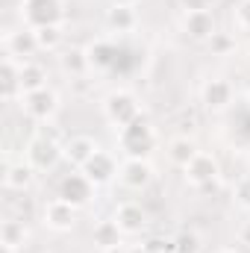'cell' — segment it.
Wrapping results in <instances>:
<instances>
[{"label": "cell", "instance_id": "cell-13", "mask_svg": "<svg viewBox=\"0 0 250 253\" xmlns=\"http://www.w3.org/2000/svg\"><path fill=\"white\" fill-rule=\"evenodd\" d=\"M85 53H88V65L91 68H100V71L118 68V56H121V50L112 42H94Z\"/></svg>", "mask_w": 250, "mask_h": 253}, {"label": "cell", "instance_id": "cell-6", "mask_svg": "<svg viewBox=\"0 0 250 253\" xmlns=\"http://www.w3.org/2000/svg\"><path fill=\"white\" fill-rule=\"evenodd\" d=\"M24 109L30 118L36 121H47L53 112H56V94L50 88H39V91H30L24 94Z\"/></svg>", "mask_w": 250, "mask_h": 253}, {"label": "cell", "instance_id": "cell-12", "mask_svg": "<svg viewBox=\"0 0 250 253\" xmlns=\"http://www.w3.org/2000/svg\"><path fill=\"white\" fill-rule=\"evenodd\" d=\"M44 224L50 230H71L74 227V206L68 200H50L44 209Z\"/></svg>", "mask_w": 250, "mask_h": 253}, {"label": "cell", "instance_id": "cell-23", "mask_svg": "<svg viewBox=\"0 0 250 253\" xmlns=\"http://www.w3.org/2000/svg\"><path fill=\"white\" fill-rule=\"evenodd\" d=\"M62 68L68 74H74V77H83L91 65H88V53L85 50H80V47H71V50H65L62 53Z\"/></svg>", "mask_w": 250, "mask_h": 253}, {"label": "cell", "instance_id": "cell-22", "mask_svg": "<svg viewBox=\"0 0 250 253\" xmlns=\"http://www.w3.org/2000/svg\"><path fill=\"white\" fill-rule=\"evenodd\" d=\"M18 88H21V68H15L12 53H6V59H3V97L12 100Z\"/></svg>", "mask_w": 250, "mask_h": 253}, {"label": "cell", "instance_id": "cell-15", "mask_svg": "<svg viewBox=\"0 0 250 253\" xmlns=\"http://www.w3.org/2000/svg\"><path fill=\"white\" fill-rule=\"evenodd\" d=\"M121 227H118V221H100L97 227H94V233H91V239H94V245L100 248V251H115V248H121Z\"/></svg>", "mask_w": 250, "mask_h": 253}, {"label": "cell", "instance_id": "cell-21", "mask_svg": "<svg viewBox=\"0 0 250 253\" xmlns=\"http://www.w3.org/2000/svg\"><path fill=\"white\" fill-rule=\"evenodd\" d=\"M0 242L9 245V248H21L27 242V224L18 221V218H6L0 224Z\"/></svg>", "mask_w": 250, "mask_h": 253}, {"label": "cell", "instance_id": "cell-26", "mask_svg": "<svg viewBox=\"0 0 250 253\" xmlns=\"http://www.w3.org/2000/svg\"><path fill=\"white\" fill-rule=\"evenodd\" d=\"M36 39H39V47L53 50L62 42V33H59V27H42V30H36Z\"/></svg>", "mask_w": 250, "mask_h": 253}, {"label": "cell", "instance_id": "cell-34", "mask_svg": "<svg viewBox=\"0 0 250 253\" xmlns=\"http://www.w3.org/2000/svg\"><path fill=\"white\" fill-rule=\"evenodd\" d=\"M0 253H15V248H9V245H3V242H0Z\"/></svg>", "mask_w": 250, "mask_h": 253}, {"label": "cell", "instance_id": "cell-25", "mask_svg": "<svg viewBox=\"0 0 250 253\" xmlns=\"http://www.w3.org/2000/svg\"><path fill=\"white\" fill-rule=\"evenodd\" d=\"M209 47H212V56H227V53L236 50V39L230 33H215L209 39Z\"/></svg>", "mask_w": 250, "mask_h": 253}, {"label": "cell", "instance_id": "cell-27", "mask_svg": "<svg viewBox=\"0 0 250 253\" xmlns=\"http://www.w3.org/2000/svg\"><path fill=\"white\" fill-rule=\"evenodd\" d=\"M174 242H177V253H197L200 251V239H197V233H188L186 230V233H180Z\"/></svg>", "mask_w": 250, "mask_h": 253}, {"label": "cell", "instance_id": "cell-10", "mask_svg": "<svg viewBox=\"0 0 250 253\" xmlns=\"http://www.w3.org/2000/svg\"><path fill=\"white\" fill-rule=\"evenodd\" d=\"M203 103H206V109H212V112L227 109V106L233 103V85H230L227 80H209V83L203 85Z\"/></svg>", "mask_w": 250, "mask_h": 253}, {"label": "cell", "instance_id": "cell-33", "mask_svg": "<svg viewBox=\"0 0 250 253\" xmlns=\"http://www.w3.org/2000/svg\"><path fill=\"white\" fill-rule=\"evenodd\" d=\"M112 3H115V6H135L138 0H112Z\"/></svg>", "mask_w": 250, "mask_h": 253}, {"label": "cell", "instance_id": "cell-20", "mask_svg": "<svg viewBox=\"0 0 250 253\" xmlns=\"http://www.w3.org/2000/svg\"><path fill=\"white\" fill-rule=\"evenodd\" d=\"M44 68L36 62H24L21 65V94H30V91H39L44 88Z\"/></svg>", "mask_w": 250, "mask_h": 253}, {"label": "cell", "instance_id": "cell-4", "mask_svg": "<svg viewBox=\"0 0 250 253\" xmlns=\"http://www.w3.org/2000/svg\"><path fill=\"white\" fill-rule=\"evenodd\" d=\"M62 153H65V147H59L53 138H44V135L33 138V141H30V147H27V159H30V165H33V168H39V171L53 168V165L59 162V156H62Z\"/></svg>", "mask_w": 250, "mask_h": 253}, {"label": "cell", "instance_id": "cell-1", "mask_svg": "<svg viewBox=\"0 0 250 253\" xmlns=\"http://www.w3.org/2000/svg\"><path fill=\"white\" fill-rule=\"evenodd\" d=\"M118 141H121V150L129 159H144L156 147V132H153V126H150V121L144 115H138L132 124L121 126Z\"/></svg>", "mask_w": 250, "mask_h": 253}, {"label": "cell", "instance_id": "cell-3", "mask_svg": "<svg viewBox=\"0 0 250 253\" xmlns=\"http://www.w3.org/2000/svg\"><path fill=\"white\" fill-rule=\"evenodd\" d=\"M103 109H106V118L118 126L132 124V121L141 115V109H138V103H135V97H132L129 91H112V94L106 97Z\"/></svg>", "mask_w": 250, "mask_h": 253}, {"label": "cell", "instance_id": "cell-24", "mask_svg": "<svg viewBox=\"0 0 250 253\" xmlns=\"http://www.w3.org/2000/svg\"><path fill=\"white\" fill-rule=\"evenodd\" d=\"M33 180V165H6V189H27Z\"/></svg>", "mask_w": 250, "mask_h": 253}, {"label": "cell", "instance_id": "cell-5", "mask_svg": "<svg viewBox=\"0 0 250 253\" xmlns=\"http://www.w3.org/2000/svg\"><path fill=\"white\" fill-rule=\"evenodd\" d=\"M91 186L94 183L85 174H68L62 180V186H59V197L68 200L71 206H85L91 200Z\"/></svg>", "mask_w": 250, "mask_h": 253}, {"label": "cell", "instance_id": "cell-17", "mask_svg": "<svg viewBox=\"0 0 250 253\" xmlns=\"http://www.w3.org/2000/svg\"><path fill=\"white\" fill-rule=\"evenodd\" d=\"M168 156H171L174 165L186 168L188 162L197 156V144H194L188 135H177V138H171V144H168Z\"/></svg>", "mask_w": 250, "mask_h": 253}, {"label": "cell", "instance_id": "cell-7", "mask_svg": "<svg viewBox=\"0 0 250 253\" xmlns=\"http://www.w3.org/2000/svg\"><path fill=\"white\" fill-rule=\"evenodd\" d=\"M83 174L94 183V186H103V183H109L118 171H115V159L109 156V153H103V150H97L85 165H83Z\"/></svg>", "mask_w": 250, "mask_h": 253}, {"label": "cell", "instance_id": "cell-19", "mask_svg": "<svg viewBox=\"0 0 250 253\" xmlns=\"http://www.w3.org/2000/svg\"><path fill=\"white\" fill-rule=\"evenodd\" d=\"M106 24H109L112 30H118V33H129V30L138 24L135 9H132V6H115V3H112V9L106 12Z\"/></svg>", "mask_w": 250, "mask_h": 253}, {"label": "cell", "instance_id": "cell-2", "mask_svg": "<svg viewBox=\"0 0 250 253\" xmlns=\"http://www.w3.org/2000/svg\"><path fill=\"white\" fill-rule=\"evenodd\" d=\"M24 18H27V24H33V30L59 27L62 3L59 0H24Z\"/></svg>", "mask_w": 250, "mask_h": 253}, {"label": "cell", "instance_id": "cell-8", "mask_svg": "<svg viewBox=\"0 0 250 253\" xmlns=\"http://www.w3.org/2000/svg\"><path fill=\"white\" fill-rule=\"evenodd\" d=\"M186 33L194 42H209L218 30H215V18L209 9H200V12H186V21H183Z\"/></svg>", "mask_w": 250, "mask_h": 253}, {"label": "cell", "instance_id": "cell-37", "mask_svg": "<svg viewBox=\"0 0 250 253\" xmlns=\"http://www.w3.org/2000/svg\"><path fill=\"white\" fill-rule=\"evenodd\" d=\"M218 253H236V251H218Z\"/></svg>", "mask_w": 250, "mask_h": 253}, {"label": "cell", "instance_id": "cell-18", "mask_svg": "<svg viewBox=\"0 0 250 253\" xmlns=\"http://www.w3.org/2000/svg\"><path fill=\"white\" fill-rule=\"evenodd\" d=\"M36 50H39L36 30H21V33H12L9 36V53L12 56H33Z\"/></svg>", "mask_w": 250, "mask_h": 253}, {"label": "cell", "instance_id": "cell-28", "mask_svg": "<svg viewBox=\"0 0 250 253\" xmlns=\"http://www.w3.org/2000/svg\"><path fill=\"white\" fill-rule=\"evenodd\" d=\"M144 251L147 253H177V242L174 239H150L147 245H144Z\"/></svg>", "mask_w": 250, "mask_h": 253}, {"label": "cell", "instance_id": "cell-11", "mask_svg": "<svg viewBox=\"0 0 250 253\" xmlns=\"http://www.w3.org/2000/svg\"><path fill=\"white\" fill-rule=\"evenodd\" d=\"M150 177H153V168L147 165V159H126L121 165V180L129 189H144Z\"/></svg>", "mask_w": 250, "mask_h": 253}, {"label": "cell", "instance_id": "cell-32", "mask_svg": "<svg viewBox=\"0 0 250 253\" xmlns=\"http://www.w3.org/2000/svg\"><path fill=\"white\" fill-rule=\"evenodd\" d=\"M239 242H242L245 248H250V221L242 227V230H239Z\"/></svg>", "mask_w": 250, "mask_h": 253}, {"label": "cell", "instance_id": "cell-9", "mask_svg": "<svg viewBox=\"0 0 250 253\" xmlns=\"http://www.w3.org/2000/svg\"><path fill=\"white\" fill-rule=\"evenodd\" d=\"M186 177L197 186V189H200V186H206V183L218 180V162H215L209 153H197V156L186 165Z\"/></svg>", "mask_w": 250, "mask_h": 253}, {"label": "cell", "instance_id": "cell-31", "mask_svg": "<svg viewBox=\"0 0 250 253\" xmlns=\"http://www.w3.org/2000/svg\"><path fill=\"white\" fill-rule=\"evenodd\" d=\"M180 6H183L186 12H200V9H209V3H206V0H180Z\"/></svg>", "mask_w": 250, "mask_h": 253}, {"label": "cell", "instance_id": "cell-30", "mask_svg": "<svg viewBox=\"0 0 250 253\" xmlns=\"http://www.w3.org/2000/svg\"><path fill=\"white\" fill-rule=\"evenodd\" d=\"M236 18H239L242 27H248L250 30V0H242V3L236 6Z\"/></svg>", "mask_w": 250, "mask_h": 253}, {"label": "cell", "instance_id": "cell-29", "mask_svg": "<svg viewBox=\"0 0 250 253\" xmlns=\"http://www.w3.org/2000/svg\"><path fill=\"white\" fill-rule=\"evenodd\" d=\"M236 197H239V203H242V206H248V209H250V177H245V180L239 183Z\"/></svg>", "mask_w": 250, "mask_h": 253}, {"label": "cell", "instance_id": "cell-36", "mask_svg": "<svg viewBox=\"0 0 250 253\" xmlns=\"http://www.w3.org/2000/svg\"><path fill=\"white\" fill-rule=\"evenodd\" d=\"M206 3H209V6H212V3H218V0H206Z\"/></svg>", "mask_w": 250, "mask_h": 253}, {"label": "cell", "instance_id": "cell-38", "mask_svg": "<svg viewBox=\"0 0 250 253\" xmlns=\"http://www.w3.org/2000/svg\"><path fill=\"white\" fill-rule=\"evenodd\" d=\"M248 59H250V44H248Z\"/></svg>", "mask_w": 250, "mask_h": 253}, {"label": "cell", "instance_id": "cell-16", "mask_svg": "<svg viewBox=\"0 0 250 253\" xmlns=\"http://www.w3.org/2000/svg\"><path fill=\"white\" fill-rule=\"evenodd\" d=\"M115 221H118V227H121L124 233H138V230L147 224L144 209H141V206H135V203H124V206H118Z\"/></svg>", "mask_w": 250, "mask_h": 253}, {"label": "cell", "instance_id": "cell-35", "mask_svg": "<svg viewBox=\"0 0 250 253\" xmlns=\"http://www.w3.org/2000/svg\"><path fill=\"white\" fill-rule=\"evenodd\" d=\"M126 253H147V251H144V245H141V248H129Z\"/></svg>", "mask_w": 250, "mask_h": 253}, {"label": "cell", "instance_id": "cell-14", "mask_svg": "<svg viewBox=\"0 0 250 253\" xmlns=\"http://www.w3.org/2000/svg\"><path fill=\"white\" fill-rule=\"evenodd\" d=\"M97 150H100V147H97L94 138H88V135H74V138L65 144V156H68L71 165H85Z\"/></svg>", "mask_w": 250, "mask_h": 253}]
</instances>
